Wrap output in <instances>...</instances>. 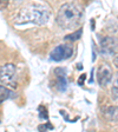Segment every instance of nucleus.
Listing matches in <instances>:
<instances>
[{"label":"nucleus","instance_id":"3","mask_svg":"<svg viewBox=\"0 0 118 132\" xmlns=\"http://www.w3.org/2000/svg\"><path fill=\"white\" fill-rule=\"evenodd\" d=\"M0 82L5 86L17 87V69L13 64H5L0 69Z\"/></svg>","mask_w":118,"mask_h":132},{"label":"nucleus","instance_id":"7","mask_svg":"<svg viewBox=\"0 0 118 132\" xmlns=\"http://www.w3.org/2000/svg\"><path fill=\"white\" fill-rule=\"evenodd\" d=\"M56 76H57V86L58 90L64 92L67 87V81H66V74L64 69H57L56 70Z\"/></svg>","mask_w":118,"mask_h":132},{"label":"nucleus","instance_id":"14","mask_svg":"<svg viewBox=\"0 0 118 132\" xmlns=\"http://www.w3.org/2000/svg\"><path fill=\"white\" fill-rule=\"evenodd\" d=\"M8 5L7 0H0V10H5Z\"/></svg>","mask_w":118,"mask_h":132},{"label":"nucleus","instance_id":"12","mask_svg":"<svg viewBox=\"0 0 118 132\" xmlns=\"http://www.w3.org/2000/svg\"><path fill=\"white\" fill-rule=\"evenodd\" d=\"M39 130H44V131L45 130H53V126L50 123H46L45 125H40V126H39Z\"/></svg>","mask_w":118,"mask_h":132},{"label":"nucleus","instance_id":"11","mask_svg":"<svg viewBox=\"0 0 118 132\" xmlns=\"http://www.w3.org/2000/svg\"><path fill=\"white\" fill-rule=\"evenodd\" d=\"M112 93L115 96V98H118V73L113 78V82H112Z\"/></svg>","mask_w":118,"mask_h":132},{"label":"nucleus","instance_id":"16","mask_svg":"<svg viewBox=\"0 0 118 132\" xmlns=\"http://www.w3.org/2000/svg\"><path fill=\"white\" fill-rule=\"evenodd\" d=\"M113 63H115L116 67H117V69H118V57H116V58H115V60H113Z\"/></svg>","mask_w":118,"mask_h":132},{"label":"nucleus","instance_id":"15","mask_svg":"<svg viewBox=\"0 0 118 132\" xmlns=\"http://www.w3.org/2000/svg\"><path fill=\"white\" fill-rule=\"evenodd\" d=\"M84 79H85V74H83L82 76V78H79V85H83V82H84Z\"/></svg>","mask_w":118,"mask_h":132},{"label":"nucleus","instance_id":"6","mask_svg":"<svg viewBox=\"0 0 118 132\" xmlns=\"http://www.w3.org/2000/svg\"><path fill=\"white\" fill-rule=\"evenodd\" d=\"M97 79L102 86L107 85L112 79V70L107 64H102L98 67V73H97Z\"/></svg>","mask_w":118,"mask_h":132},{"label":"nucleus","instance_id":"10","mask_svg":"<svg viewBox=\"0 0 118 132\" xmlns=\"http://www.w3.org/2000/svg\"><path fill=\"white\" fill-rule=\"evenodd\" d=\"M82 33H83V30L80 28V30H78V31H76V32L71 33V34H69V36H66L65 39H66V40H70V41H76V40H78V39L82 37Z\"/></svg>","mask_w":118,"mask_h":132},{"label":"nucleus","instance_id":"1","mask_svg":"<svg viewBox=\"0 0 118 132\" xmlns=\"http://www.w3.org/2000/svg\"><path fill=\"white\" fill-rule=\"evenodd\" d=\"M82 19V11L77 5L74 4H64L57 14L58 25L64 30H71L78 26Z\"/></svg>","mask_w":118,"mask_h":132},{"label":"nucleus","instance_id":"8","mask_svg":"<svg viewBox=\"0 0 118 132\" xmlns=\"http://www.w3.org/2000/svg\"><path fill=\"white\" fill-rule=\"evenodd\" d=\"M104 116L111 121H118V106H109L104 111Z\"/></svg>","mask_w":118,"mask_h":132},{"label":"nucleus","instance_id":"2","mask_svg":"<svg viewBox=\"0 0 118 132\" xmlns=\"http://www.w3.org/2000/svg\"><path fill=\"white\" fill-rule=\"evenodd\" d=\"M50 12L46 8L39 7V6H28L22 8L18 16L15 18L14 22L18 25L26 24V22H33L37 25H43L49 21Z\"/></svg>","mask_w":118,"mask_h":132},{"label":"nucleus","instance_id":"13","mask_svg":"<svg viewBox=\"0 0 118 132\" xmlns=\"http://www.w3.org/2000/svg\"><path fill=\"white\" fill-rule=\"evenodd\" d=\"M40 118H44V119H47V113H46V109L44 106H40Z\"/></svg>","mask_w":118,"mask_h":132},{"label":"nucleus","instance_id":"5","mask_svg":"<svg viewBox=\"0 0 118 132\" xmlns=\"http://www.w3.org/2000/svg\"><path fill=\"white\" fill-rule=\"evenodd\" d=\"M100 53L104 55H111L116 53L118 47V40L112 37H104L100 39Z\"/></svg>","mask_w":118,"mask_h":132},{"label":"nucleus","instance_id":"9","mask_svg":"<svg viewBox=\"0 0 118 132\" xmlns=\"http://www.w3.org/2000/svg\"><path fill=\"white\" fill-rule=\"evenodd\" d=\"M11 96H12L11 91L8 90L7 87H5V86L0 85V104L4 103L5 100H7L8 98H11Z\"/></svg>","mask_w":118,"mask_h":132},{"label":"nucleus","instance_id":"4","mask_svg":"<svg viewBox=\"0 0 118 132\" xmlns=\"http://www.w3.org/2000/svg\"><path fill=\"white\" fill-rule=\"evenodd\" d=\"M73 53V50L70 45H58L52 52H51V59L53 61H61L65 59H69Z\"/></svg>","mask_w":118,"mask_h":132}]
</instances>
